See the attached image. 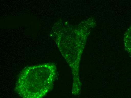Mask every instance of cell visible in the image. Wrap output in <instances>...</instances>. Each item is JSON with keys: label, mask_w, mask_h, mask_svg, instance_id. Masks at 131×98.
<instances>
[{"label": "cell", "mask_w": 131, "mask_h": 98, "mask_svg": "<svg viewBox=\"0 0 131 98\" xmlns=\"http://www.w3.org/2000/svg\"><path fill=\"white\" fill-rule=\"evenodd\" d=\"M56 76L53 63L25 68L19 75L15 91L23 98L43 97L52 89Z\"/></svg>", "instance_id": "obj_1"}]
</instances>
